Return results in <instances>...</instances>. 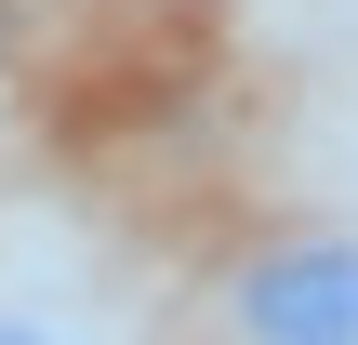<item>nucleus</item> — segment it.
<instances>
[{
    "label": "nucleus",
    "instance_id": "nucleus-2",
    "mask_svg": "<svg viewBox=\"0 0 358 345\" xmlns=\"http://www.w3.org/2000/svg\"><path fill=\"white\" fill-rule=\"evenodd\" d=\"M0 345H66L53 319H27V306H0Z\"/></svg>",
    "mask_w": 358,
    "mask_h": 345
},
{
    "label": "nucleus",
    "instance_id": "nucleus-1",
    "mask_svg": "<svg viewBox=\"0 0 358 345\" xmlns=\"http://www.w3.org/2000/svg\"><path fill=\"white\" fill-rule=\"evenodd\" d=\"M226 332L239 345H358V226L252 253L226 279Z\"/></svg>",
    "mask_w": 358,
    "mask_h": 345
}]
</instances>
